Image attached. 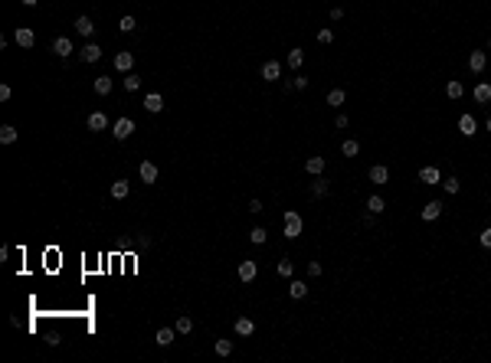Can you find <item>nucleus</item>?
Listing matches in <instances>:
<instances>
[{
    "label": "nucleus",
    "mask_w": 491,
    "mask_h": 363,
    "mask_svg": "<svg viewBox=\"0 0 491 363\" xmlns=\"http://www.w3.org/2000/svg\"><path fill=\"white\" fill-rule=\"evenodd\" d=\"M305 170L311 173V177H321V173H324V157H308Z\"/></svg>",
    "instance_id": "b1692460"
},
{
    "label": "nucleus",
    "mask_w": 491,
    "mask_h": 363,
    "mask_svg": "<svg viewBox=\"0 0 491 363\" xmlns=\"http://www.w3.org/2000/svg\"><path fill=\"white\" fill-rule=\"evenodd\" d=\"M344 102H347V92H344V88H331V92H328V105H331V108H341Z\"/></svg>",
    "instance_id": "5701e85b"
},
{
    "label": "nucleus",
    "mask_w": 491,
    "mask_h": 363,
    "mask_svg": "<svg viewBox=\"0 0 491 363\" xmlns=\"http://www.w3.org/2000/svg\"><path fill=\"white\" fill-rule=\"evenodd\" d=\"M53 53H56L59 59H69V56H72V39H69V36H56V39H53Z\"/></svg>",
    "instance_id": "423d86ee"
},
{
    "label": "nucleus",
    "mask_w": 491,
    "mask_h": 363,
    "mask_svg": "<svg viewBox=\"0 0 491 363\" xmlns=\"http://www.w3.org/2000/svg\"><path fill=\"white\" fill-rule=\"evenodd\" d=\"M216 353H219V357H230V353H233V340H216Z\"/></svg>",
    "instance_id": "e433bc0d"
},
{
    "label": "nucleus",
    "mask_w": 491,
    "mask_h": 363,
    "mask_svg": "<svg viewBox=\"0 0 491 363\" xmlns=\"http://www.w3.org/2000/svg\"><path fill=\"white\" fill-rule=\"evenodd\" d=\"M79 56H82V62H99L102 59V50H99V43H85L79 50Z\"/></svg>",
    "instance_id": "ddd939ff"
},
{
    "label": "nucleus",
    "mask_w": 491,
    "mask_h": 363,
    "mask_svg": "<svg viewBox=\"0 0 491 363\" xmlns=\"http://www.w3.org/2000/svg\"><path fill=\"white\" fill-rule=\"evenodd\" d=\"M386 180H390V170H386V164L370 167V184H386Z\"/></svg>",
    "instance_id": "a211bd4d"
},
{
    "label": "nucleus",
    "mask_w": 491,
    "mask_h": 363,
    "mask_svg": "<svg viewBox=\"0 0 491 363\" xmlns=\"http://www.w3.org/2000/svg\"><path fill=\"white\" fill-rule=\"evenodd\" d=\"M445 95H449V99H462V95H465V85H462L459 79H452V82L445 85Z\"/></svg>",
    "instance_id": "cd10ccee"
},
{
    "label": "nucleus",
    "mask_w": 491,
    "mask_h": 363,
    "mask_svg": "<svg viewBox=\"0 0 491 363\" xmlns=\"http://www.w3.org/2000/svg\"><path fill=\"white\" fill-rule=\"evenodd\" d=\"M75 33H79V36H92V33H95V23L88 17H79V20H75Z\"/></svg>",
    "instance_id": "412c9836"
},
{
    "label": "nucleus",
    "mask_w": 491,
    "mask_h": 363,
    "mask_svg": "<svg viewBox=\"0 0 491 363\" xmlns=\"http://www.w3.org/2000/svg\"><path fill=\"white\" fill-rule=\"evenodd\" d=\"M442 187H445V193H459L462 190V184L455 177H445V180H442Z\"/></svg>",
    "instance_id": "4c0bfd02"
},
{
    "label": "nucleus",
    "mask_w": 491,
    "mask_h": 363,
    "mask_svg": "<svg viewBox=\"0 0 491 363\" xmlns=\"http://www.w3.org/2000/svg\"><path fill=\"white\" fill-rule=\"evenodd\" d=\"M288 66H292V69H301V66H305V50H301V46H295V50H288Z\"/></svg>",
    "instance_id": "6ab92c4d"
},
{
    "label": "nucleus",
    "mask_w": 491,
    "mask_h": 363,
    "mask_svg": "<svg viewBox=\"0 0 491 363\" xmlns=\"http://www.w3.org/2000/svg\"><path fill=\"white\" fill-rule=\"evenodd\" d=\"M249 213H262V200H249Z\"/></svg>",
    "instance_id": "a18cd8bd"
},
{
    "label": "nucleus",
    "mask_w": 491,
    "mask_h": 363,
    "mask_svg": "<svg viewBox=\"0 0 491 363\" xmlns=\"http://www.w3.org/2000/svg\"><path fill=\"white\" fill-rule=\"evenodd\" d=\"M124 88H128V92H138V88H141V79H138L135 72H124Z\"/></svg>",
    "instance_id": "473e14b6"
},
{
    "label": "nucleus",
    "mask_w": 491,
    "mask_h": 363,
    "mask_svg": "<svg viewBox=\"0 0 491 363\" xmlns=\"http://www.w3.org/2000/svg\"><path fill=\"white\" fill-rule=\"evenodd\" d=\"M92 88H95V95H108L112 92V79H108V75H99V79L92 82Z\"/></svg>",
    "instance_id": "bb28decb"
},
{
    "label": "nucleus",
    "mask_w": 491,
    "mask_h": 363,
    "mask_svg": "<svg viewBox=\"0 0 491 363\" xmlns=\"http://www.w3.org/2000/svg\"><path fill=\"white\" fill-rule=\"evenodd\" d=\"M252 331H255L252 317H236V334H239V337H249Z\"/></svg>",
    "instance_id": "a878e982"
},
{
    "label": "nucleus",
    "mask_w": 491,
    "mask_h": 363,
    "mask_svg": "<svg viewBox=\"0 0 491 363\" xmlns=\"http://www.w3.org/2000/svg\"><path fill=\"white\" fill-rule=\"evenodd\" d=\"M255 275H259V262H239V282H252Z\"/></svg>",
    "instance_id": "f8f14e48"
},
{
    "label": "nucleus",
    "mask_w": 491,
    "mask_h": 363,
    "mask_svg": "<svg viewBox=\"0 0 491 363\" xmlns=\"http://www.w3.org/2000/svg\"><path fill=\"white\" fill-rule=\"evenodd\" d=\"M85 124H88V131H105L108 128V115H105V111H92Z\"/></svg>",
    "instance_id": "9d476101"
},
{
    "label": "nucleus",
    "mask_w": 491,
    "mask_h": 363,
    "mask_svg": "<svg viewBox=\"0 0 491 363\" xmlns=\"http://www.w3.org/2000/svg\"><path fill=\"white\" fill-rule=\"evenodd\" d=\"M118 30H121V33H135V30H138V20H135V17H121Z\"/></svg>",
    "instance_id": "f704fd0d"
},
{
    "label": "nucleus",
    "mask_w": 491,
    "mask_h": 363,
    "mask_svg": "<svg viewBox=\"0 0 491 363\" xmlns=\"http://www.w3.org/2000/svg\"><path fill=\"white\" fill-rule=\"evenodd\" d=\"M308 275H311V278L321 275V262H308Z\"/></svg>",
    "instance_id": "79ce46f5"
},
{
    "label": "nucleus",
    "mask_w": 491,
    "mask_h": 363,
    "mask_svg": "<svg viewBox=\"0 0 491 363\" xmlns=\"http://www.w3.org/2000/svg\"><path fill=\"white\" fill-rule=\"evenodd\" d=\"M328 190H331V187H328V180H324V177H318V180H315V187H311V193H315L318 200L328 197Z\"/></svg>",
    "instance_id": "c85d7f7f"
},
{
    "label": "nucleus",
    "mask_w": 491,
    "mask_h": 363,
    "mask_svg": "<svg viewBox=\"0 0 491 363\" xmlns=\"http://www.w3.org/2000/svg\"><path fill=\"white\" fill-rule=\"evenodd\" d=\"M249 239H252V242H255V246H262V242H265V239H269V233H265V229H262V226H255V229H252V233H249Z\"/></svg>",
    "instance_id": "c9c22d12"
},
{
    "label": "nucleus",
    "mask_w": 491,
    "mask_h": 363,
    "mask_svg": "<svg viewBox=\"0 0 491 363\" xmlns=\"http://www.w3.org/2000/svg\"><path fill=\"white\" fill-rule=\"evenodd\" d=\"M478 242H481V246H485V249H491V226H488V229H481Z\"/></svg>",
    "instance_id": "a19ab883"
},
{
    "label": "nucleus",
    "mask_w": 491,
    "mask_h": 363,
    "mask_svg": "<svg viewBox=\"0 0 491 363\" xmlns=\"http://www.w3.org/2000/svg\"><path fill=\"white\" fill-rule=\"evenodd\" d=\"M115 69H118V72H131V69H135V56H131V53H118V56H115Z\"/></svg>",
    "instance_id": "dca6fc26"
},
{
    "label": "nucleus",
    "mask_w": 491,
    "mask_h": 363,
    "mask_svg": "<svg viewBox=\"0 0 491 363\" xmlns=\"http://www.w3.org/2000/svg\"><path fill=\"white\" fill-rule=\"evenodd\" d=\"M288 295H292V298H298V301H301V298L308 295V282H301V278H295V282L288 285Z\"/></svg>",
    "instance_id": "4be33fe9"
},
{
    "label": "nucleus",
    "mask_w": 491,
    "mask_h": 363,
    "mask_svg": "<svg viewBox=\"0 0 491 363\" xmlns=\"http://www.w3.org/2000/svg\"><path fill=\"white\" fill-rule=\"evenodd\" d=\"M341 154L344 157H357V154H361V144H357V141H344L341 144Z\"/></svg>",
    "instance_id": "7c9ffc66"
},
{
    "label": "nucleus",
    "mask_w": 491,
    "mask_h": 363,
    "mask_svg": "<svg viewBox=\"0 0 491 363\" xmlns=\"http://www.w3.org/2000/svg\"><path fill=\"white\" fill-rule=\"evenodd\" d=\"M331 20H334V23H337V20H344V7H331Z\"/></svg>",
    "instance_id": "37998d69"
},
{
    "label": "nucleus",
    "mask_w": 491,
    "mask_h": 363,
    "mask_svg": "<svg viewBox=\"0 0 491 363\" xmlns=\"http://www.w3.org/2000/svg\"><path fill=\"white\" fill-rule=\"evenodd\" d=\"M0 141L13 144V141H17V128H13V124H4V128H0Z\"/></svg>",
    "instance_id": "c756f323"
},
{
    "label": "nucleus",
    "mask_w": 491,
    "mask_h": 363,
    "mask_svg": "<svg viewBox=\"0 0 491 363\" xmlns=\"http://www.w3.org/2000/svg\"><path fill=\"white\" fill-rule=\"evenodd\" d=\"M275 271H279L282 278H292V271H295V265L288 262V259H282V262H275Z\"/></svg>",
    "instance_id": "2f4dec72"
},
{
    "label": "nucleus",
    "mask_w": 491,
    "mask_h": 363,
    "mask_svg": "<svg viewBox=\"0 0 491 363\" xmlns=\"http://www.w3.org/2000/svg\"><path fill=\"white\" fill-rule=\"evenodd\" d=\"M334 124H337V128H347L350 118H347V115H337V118H334Z\"/></svg>",
    "instance_id": "c03bdc74"
},
{
    "label": "nucleus",
    "mask_w": 491,
    "mask_h": 363,
    "mask_svg": "<svg viewBox=\"0 0 491 363\" xmlns=\"http://www.w3.org/2000/svg\"><path fill=\"white\" fill-rule=\"evenodd\" d=\"M301 226H305V222H301V213H295V209H288V213L282 216V236H285V239H298Z\"/></svg>",
    "instance_id": "f257e3e1"
},
{
    "label": "nucleus",
    "mask_w": 491,
    "mask_h": 363,
    "mask_svg": "<svg viewBox=\"0 0 491 363\" xmlns=\"http://www.w3.org/2000/svg\"><path fill=\"white\" fill-rule=\"evenodd\" d=\"M20 4H23V7H36L39 0H20Z\"/></svg>",
    "instance_id": "49530a36"
},
{
    "label": "nucleus",
    "mask_w": 491,
    "mask_h": 363,
    "mask_svg": "<svg viewBox=\"0 0 491 363\" xmlns=\"http://www.w3.org/2000/svg\"><path fill=\"white\" fill-rule=\"evenodd\" d=\"M419 180H423L426 187H439V184H442L439 167H423V170H419Z\"/></svg>",
    "instance_id": "6e6552de"
},
{
    "label": "nucleus",
    "mask_w": 491,
    "mask_h": 363,
    "mask_svg": "<svg viewBox=\"0 0 491 363\" xmlns=\"http://www.w3.org/2000/svg\"><path fill=\"white\" fill-rule=\"evenodd\" d=\"M128 193H131V184H128V180H115V184H112V197L115 200H124Z\"/></svg>",
    "instance_id": "393cba45"
},
{
    "label": "nucleus",
    "mask_w": 491,
    "mask_h": 363,
    "mask_svg": "<svg viewBox=\"0 0 491 363\" xmlns=\"http://www.w3.org/2000/svg\"><path fill=\"white\" fill-rule=\"evenodd\" d=\"M13 39H17V46H23V50H30V46L36 43V33H33L30 26H17V30H13Z\"/></svg>",
    "instance_id": "7ed1b4c3"
},
{
    "label": "nucleus",
    "mask_w": 491,
    "mask_h": 363,
    "mask_svg": "<svg viewBox=\"0 0 491 363\" xmlns=\"http://www.w3.org/2000/svg\"><path fill=\"white\" fill-rule=\"evenodd\" d=\"M472 95H475V102H478V105H488L491 102V82H478Z\"/></svg>",
    "instance_id": "2eb2a0df"
},
{
    "label": "nucleus",
    "mask_w": 491,
    "mask_h": 363,
    "mask_svg": "<svg viewBox=\"0 0 491 363\" xmlns=\"http://www.w3.org/2000/svg\"><path fill=\"white\" fill-rule=\"evenodd\" d=\"M174 337H177V331H174V327H161V331H157V347H170V344H174Z\"/></svg>",
    "instance_id": "f3484780"
},
{
    "label": "nucleus",
    "mask_w": 491,
    "mask_h": 363,
    "mask_svg": "<svg viewBox=\"0 0 491 363\" xmlns=\"http://www.w3.org/2000/svg\"><path fill=\"white\" fill-rule=\"evenodd\" d=\"M439 216H442V203H439V200H429V203L423 206V219L432 222V219H439Z\"/></svg>",
    "instance_id": "4468645a"
},
{
    "label": "nucleus",
    "mask_w": 491,
    "mask_h": 363,
    "mask_svg": "<svg viewBox=\"0 0 491 363\" xmlns=\"http://www.w3.org/2000/svg\"><path fill=\"white\" fill-rule=\"evenodd\" d=\"M193 331V321L187 317V314H181V317H177V334H190Z\"/></svg>",
    "instance_id": "72a5a7b5"
},
{
    "label": "nucleus",
    "mask_w": 491,
    "mask_h": 363,
    "mask_svg": "<svg viewBox=\"0 0 491 363\" xmlns=\"http://www.w3.org/2000/svg\"><path fill=\"white\" fill-rule=\"evenodd\" d=\"M485 128H488V131H491V118H488V124H485Z\"/></svg>",
    "instance_id": "de8ad7c7"
},
{
    "label": "nucleus",
    "mask_w": 491,
    "mask_h": 363,
    "mask_svg": "<svg viewBox=\"0 0 491 363\" xmlns=\"http://www.w3.org/2000/svg\"><path fill=\"white\" fill-rule=\"evenodd\" d=\"M485 66H488V53H481V50H475L472 56H468V69H472L475 75L478 72H485Z\"/></svg>",
    "instance_id": "0eeeda50"
},
{
    "label": "nucleus",
    "mask_w": 491,
    "mask_h": 363,
    "mask_svg": "<svg viewBox=\"0 0 491 363\" xmlns=\"http://www.w3.org/2000/svg\"><path fill=\"white\" fill-rule=\"evenodd\" d=\"M262 79H265V82H279L282 79V66L275 59H269L265 66H262Z\"/></svg>",
    "instance_id": "1a4fd4ad"
},
{
    "label": "nucleus",
    "mask_w": 491,
    "mask_h": 363,
    "mask_svg": "<svg viewBox=\"0 0 491 363\" xmlns=\"http://www.w3.org/2000/svg\"><path fill=\"white\" fill-rule=\"evenodd\" d=\"M144 111H151V115H157V111H164V95L161 92H148L144 95Z\"/></svg>",
    "instance_id": "20e7f679"
},
{
    "label": "nucleus",
    "mask_w": 491,
    "mask_h": 363,
    "mask_svg": "<svg viewBox=\"0 0 491 363\" xmlns=\"http://www.w3.org/2000/svg\"><path fill=\"white\" fill-rule=\"evenodd\" d=\"M383 209H386V200L380 197V193L367 197V213H373V216H377V213H383Z\"/></svg>",
    "instance_id": "aec40b11"
},
{
    "label": "nucleus",
    "mask_w": 491,
    "mask_h": 363,
    "mask_svg": "<svg viewBox=\"0 0 491 363\" xmlns=\"http://www.w3.org/2000/svg\"><path fill=\"white\" fill-rule=\"evenodd\" d=\"M488 50H491V36H488Z\"/></svg>",
    "instance_id": "09e8293b"
},
{
    "label": "nucleus",
    "mask_w": 491,
    "mask_h": 363,
    "mask_svg": "<svg viewBox=\"0 0 491 363\" xmlns=\"http://www.w3.org/2000/svg\"><path fill=\"white\" fill-rule=\"evenodd\" d=\"M292 85H295V92H305V88H308V79H305V75H295Z\"/></svg>",
    "instance_id": "ea45409f"
},
{
    "label": "nucleus",
    "mask_w": 491,
    "mask_h": 363,
    "mask_svg": "<svg viewBox=\"0 0 491 363\" xmlns=\"http://www.w3.org/2000/svg\"><path fill=\"white\" fill-rule=\"evenodd\" d=\"M459 131H462L465 138L478 134V121H475V115H462V118H459Z\"/></svg>",
    "instance_id": "9b49d317"
},
{
    "label": "nucleus",
    "mask_w": 491,
    "mask_h": 363,
    "mask_svg": "<svg viewBox=\"0 0 491 363\" xmlns=\"http://www.w3.org/2000/svg\"><path fill=\"white\" fill-rule=\"evenodd\" d=\"M138 173H141V180L144 184H157V164H151V160H141V164H138Z\"/></svg>",
    "instance_id": "39448f33"
},
{
    "label": "nucleus",
    "mask_w": 491,
    "mask_h": 363,
    "mask_svg": "<svg viewBox=\"0 0 491 363\" xmlns=\"http://www.w3.org/2000/svg\"><path fill=\"white\" fill-rule=\"evenodd\" d=\"M331 39H334V30H328V26H324V30L318 33V43H321V46H328Z\"/></svg>",
    "instance_id": "58836bf2"
},
{
    "label": "nucleus",
    "mask_w": 491,
    "mask_h": 363,
    "mask_svg": "<svg viewBox=\"0 0 491 363\" xmlns=\"http://www.w3.org/2000/svg\"><path fill=\"white\" fill-rule=\"evenodd\" d=\"M112 134L118 138V141H128V138L135 134V121H131V118H118V121L112 124Z\"/></svg>",
    "instance_id": "f03ea898"
}]
</instances>
